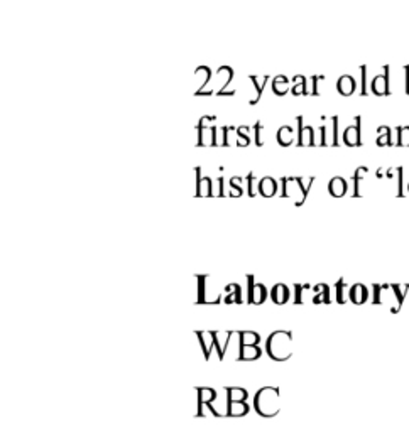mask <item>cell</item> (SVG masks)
<instances>
[{
    "mask_svg": "<svg viewBox=\"0 0 409 432\" xmlns=\"http://www.w3.org/2000/svg\"><path fill=\"white\" fill-rule=\"evenodd\" d=\"M315 176L308 178V184L305 186V178L301 176H282L279 178L281 183V198L282 199H292L294 206H303L310 194V189L315 183Z\"/></svg>",
    "mask_w": 409,
    "mask_h": 432,
    "instance_id": "1",
    "label": "cell"
},
{
    "mask_svg": "<svg viewBox=\"0 0 409 432\" xmlns=\"http://www.w3.org/2000/svg\"><path fill=\"white\" fill-rule=\"evenodd\" d=\"M291 343H292L291 331H282V329L274 331L272 334H269V338L266 341V353L274 361H286L292 356Z\"/></svg>",
    "mask_w": 409,
    "mask_h": 432,
    "instance_id": "2",
    "label": "cell"
},
{
    "mask_svg": "<svg viewBox=\"0 0 409 432\" xmlns=\"http://www.w3.org/2000/svg\"><path fill=\"white\" fill-rule=\"evenodd\" d=\"M254 409L261 417L279 414V386H262L254 395Z\"/></svg>",
    "mask_w": 409,
    "mask_h": 432,
    "instance_id": "3",
    "label": "cell"
},
{
    "mask_svg": "<svg viewBox=\"0 0 409 432\" xmlns=\"http://www.w3.org/2000/svg\"><path fill=\"white\" fill-rule=\"evenodd\" d=\"M195 392L198 395V402H196V417H203L205 412H203V405H206L210 409V412L213 414L215 417H221L224 414L216 412L213 407H211V402L216 399V392L210 386H195Z\"/></svg>",
    "mask_w": 409,
    "mask_h": 432,
    "instance_id": "4",
    "label": "cell"
},
{
    "mask_svg": "<svg viewBox=\"0 0 409 432\" xmlns=\"http://www.w3.org/2000/svg\"><path fill=\"white\" fill-rule=\"evenodd\" d=\"M245 279H247V303L261 306L267 299V295H269L266 285L261 282H254V275L250 274H247Z\"/></svg>",
    "mask_w": 409,
    "mask_h": 432,
    "instance_id": "5",
    "label": "cell"
},
{
    "mask_svg": "<svg viewBox=\"0 0 409 432\" xmlns=\"http://www.w3.org/2000/svg\"><path fill=\"white\" fill-rule=\"evenodd\" d=\"M296 122H298V142H296L298 147H313V145H316L315 130H313V127H310V125L305 127L301 115L296 117Z\"/></svg>",
    "mask_w": 409,
    "mask_h": 432,
    "instance_id": "6",
    "label": "cell"
},
{
    "mask_svg": "<svg viewBox=\"0 0 409 432\" xmlns=\"http://www.w3.org/2000/svg\"><path fill=\"white\" fill-rule=\"evenodd\" d=\"M195 174H196V198H210V196H215L213 189V181H211L210 176H201V167H195Z\"/></svg>",
    "mask_w": 409,
    "mask_h": 432,
    "instance_id": "7",
    "label": "cell"
},
{
    "mask_svg": "<svg viewBox=\"0 0 409 432\" xmlns=\"http://www.w3.org/2000/svg\"><path fill=\"white\" fill-rule=\"evenodd\" d=\"M382 68H384V73L377 74V76H374L372 81H370L372 93L377 95V97H386V95H391V92H389V66H382Z\"/></svg>",
    "mask_w": 409,
    "mask_h": 432,
    "instance_id": "8",
    "label": "cell"
},
{
    "mask_svg": "<svg viewBox=\"0 0 409 432\" xmlns=\"http://www.w3.org/2000/svg\"><path fill=\"white\" fill-rule=\"evenodd\" d=\"M343 144L348 145V147H358V145H362L360 117H355V123L348 125V127L343 130Z\"/></svg>",
    "mask_w": 409,
    "mask_h": 432,
    "instance_id": "9",
    "label": "cell"
},
{
    "mask_svg": "<svg viewBox=\"0 0 409 432\" xmlns=\"http://www.w3.org/2000/svg\"><path fill=\"white\" fill-rule=\"evenodd\" d=\"M213 333V341H215V348H216V353H218V360L221 361L225 356V351H227V346H229V339L230 336L235 334V331H227L224 334L221 331H211Z\"/></svg>",
    "mask_w": 409,
    "mask_h": 432,
    "instance_id": "10",
    "label": "cell"
},
{
    "mask_svg": "<svg viewBox=\"0 0 409 432\" xmlns=\"http://www.w3.org/2000/svg\"><path fill=\"white\" fill-rule=\"evenodd\" d=\"M195 334H196V338H198L200 344H201V350H203L205 360L208 361V360H210V355H211V350L215 348L213 333H211V331H195Z\"/></svg>",
    "mask_w": 409,
    "mask_h": 432,
    "instance_id": "11",
    "label": "cell"
},
{
    "mask_svg": "<svg viewBox=\"0 0 409 432\" xmlns=\"http://www.w3.org/2000/svg\"><path fill=\"white\" fill-rule=\"evenodd\" d=\"M348 300L357 306L365 304L368 300V290L363 284H353L350 289H348Z\"/></svg>",
    "mask_w": 409,
    "mask_h": 432,
    "instance_id": "12",
    "label": "cell"
},
{
    "mask_svg": "<svg viewBox=\"0 0 409 432\" xmlns=\"http://www.w3.org/2000/svg\"><path fill=\"white\" fill-rule=\"evenodd\" d=\"M289 297H291V290H289V287H287L286 284H281V282L276 284L274 287H272V290H271L272 303L277 304V306L286 304L287 300H289Z\"/></svg>",
    "mask_w": 409,
    "mask_h": 432,
    "instance_id": "13",
    "label": "cell"
},
{
    "mask_svg": "<svg viewBox=\"0 0 409 432\" xmlns=\"http://www.w3.org/2000/svg\"><path fill=\"white\" fill-rule=\"evenodd\" d=\"M347 189H348V184L342 176H335V178H331L330 183H328V193H330V196H333V198H342V196H345Z\"/></svg>",
    "mask_w": 409,
    "mask_h": 432,
    "instance_id": "14",
    "label": "cell"
},
{
    "mask_svg": "<svg viewBox=\"0 0 409 432\" xmlns=\"http://www.w3.org/2000/svg\"><path fill=\"white\" fill-rule=\"evenodd\" d=\"M355 88H357V83L350 74H343V76L338 78L337 90L342 97H350V95H353V92H355Z\"/></svg>",
    "mask_w": 409,
    "mask_h": 432,
    "instance_id": "15",
    "label": "cell"
},
{
    "mask_svg": "<svg viewBox=\"0 0 409 432\" xmlns=\"http://www.w3.org/2000/svg\"><path fill=\"white\" fill-rule=\"evenodd\" d=\"M257 189H259V194L264 196V198H272L277 193V181L274 178H271V176H266V178H262L259 181Z\"/></svg>",
    "mask_w": 409,
    "mask_h": 432,
    "instance_id": "16",
    "label": "cell"
},
{
    "mask_svg": "<svg viewBox=\"0 0 409 432\" xmlns=\"http://www.w3.org/2000/svg\"><path fill=\"white\" fill-rule=\"evenodd\" d=\"M224 292L227 294L225 297V304H242L244 299H242V290H240V285L235 284V282H230L225 285Z\"/></svg>",
    "mask_w": 409,
    "mask_h": 432,
    "instance_id": "17",
    "label": "cell"
},
{
    "mask_svg": "<svg viewBox=\"0 0 409 432\" xmlns=\"http://www.w3.org/2000/svg\"><path fill=\"white\" fill-rule=\"evenodd\" d=\"M315 290V295H313L311 303L313 304H330L331 299H330V285L328 284H318L313 287Z\"/></svg>",
    "mask_w": 409,
    "mask_h": 432,
    "instance_id": "18",
    "label": "cell"
},
{
    "mask_svg": "<svg viewBox=\"0 0 409 432\" xmlns=\"http://www.w3.org/2000/svg\"><path fill=\"white\" fill-rule=\"evenodd\" d=\"M249 79L252 81V87L255 88V97L250 98L249 103L250 105H257V103H259L261 97H262V92H264L266 83H267V79H269V76H267V74H264V76H252V74H250Z\"/></svg>",
    "mask_w": 409,
    "mask_h": 432,
    "instance_id": "19",
    "label": "cell"
},
{
    "mask_svg": "<svg viewBox=\"0 0 409 432\" xmlns=\"http://www.w3.org/2000/svg\"><path fill=\"white\" fill-rule=\"evenodd\" d=\"M276 139H277V144L282 145V147H289V145L294 142V130L289 125H282L279 127L276 134Z\"/></svg>",
    "mask_w": 409,
    "mask_h": 432,
    "instance_id": "20",
    "label": "cell"
},
{
    "mask_svg": "<svg viewBox=\"0 0 409 432\" xmlns=\"http://www.w3.org/2000/svg\"><path fill=\"white\" fill-rule=\"evenodd\" d=\"M250 410V407L247 405V402H230L227 400V412L225 415L229 417H242Z\"/></svg>",
    "mask_w": 409,
    "mask_h": 432,
    "instance_id": "21",
    "label": "cell"
},
{
    "mask_svg": "<svg viewBox=\"0 0 409 432\" xmlns=\"http://www.w3.org/2000/svg\"><path fill=\"white\" fill-rule=\"evenodd\" d=\"M391 287H392L394 297H396V308H394L392 313L396 314V313H399V309L402 308L404 299H406V294L409 290V284H402V287H401V284H391Z\"/></svg>",
    "mask_w": 409,
    "mask_h": 432,
    "instance_id": "22",
    "label": "cell"
},
{
    "mask_svg": "<svg viewBox=\"0 0 409 432\" xmlns=\"http://www.w3.org/2000/svg\"><path fill=\"white\" fill-rule=\"evenodd\" d=\"M377 145L379 147H392V145H396V142L392 140V130L391 127H387V125H381V127L377 128Z\"/></svg>",
    "mask_w": 409,
    "mask_h": 432,
    "instance_id": "23",
    "label": "cell"
},
{
    "mask_svg": "<svg viewBox=\"0 0 409 432\" xmlns=\"http://www.w3.org/2000/svg\"><path fill=\"white\" fill-rule=\"evenodd\" d=\"M262 350L259 346H240L239 350V358L240 361H254L257 358H261Z\"/></svg>",
    "mask_w": 409,
    "mask_h": 432,
    "instance_id": "24",
    "label": "cell"
},
{
    "mask_svg": "<svg viewBox=\"0 0 409 432\" xmlns=\"http://www.w3.org/2000/svg\"><path fill=\"white\" fill-rule=\"evenodd\" d=\"M272 92H274L277 97H284V95L289 92V79L284 74H277L272 81Z\"/></svg>",
    "mask_w": 409,
    "mask_h": 432,
    "instance_id": "25",
    "label": "cell"
},
{
    "mask_svg": "<svg viewBox=\"0 0 409 432\" xmlns=\"http://www.w3.org/2000/svg\"><path fill=\"white\" fill-rule=\"evenodd\" d=\"M237 336H239L240 346H257L261 341V336L254 331H239Z\"/></svg>",
    "mask_w": 409,
    "mask_h": 432,
    "instance_id": "26",
    "label": "cell"
},
{
    "mask_svg": "<svg viewBox=\"0 0 409 432\" xmlns=\"http://www.w3.org/2000/svg\"><path fill=\"white\" fill-rule=\"evenodd\" d=\"M367 172H368V169L365 167V165H362V167H357L355 172H353V176H352V179H353V193H352V196H353V198H358V196H362V194H360V183H362V179L365 178Z\"/></svg>",
    "mask_w": 409,
    "mask_h": 432,
    "instance_id": "27",
    "label": "cell"
},
{
    "mask_svg": "<svg viewBox=\"0 0 409 432\" xmlns=\"http://www.w3.org/2000/svg\"><path fill=\"white\" fill-rule=\"evenodd\" d=\"M308 79L303 74H298V76L292 78V88L291 93L296 95V97H301V95H308Z\"/></svg>",
    "mask_w": 409,
    "mask_h": 432,
    "instance_id": "28",
    "label": "cell"
},
{
    "mask_svg": "<svg viewBox=\"0 0 409 432\" xmlns=\"http://www.w3.org/2000/svg\"><path fill=\"white\" fill-rule=\"evenodd\" d=\"M227 392V400L230 402H245L247 399V390L240 388V386H225Z\"/></svg>",
    "mask_w": 409,
    "mask_h": 432,
    "instance_id": "29",
    "label": "cell"
},
{
    "mask_svg": "<svg viewBox=\"0 0 409 432\" xmlns=\"http://www.w3.org/2000/svg\"><path fill=\"white\" fill-rule=\"evenodd\" d=\"M210 279V275H196V282H198V299H196V303L198 304H208V297H206V280Z\"/></svg>",
    "mask_w": 409,
    "mask_h": 432,
    "instance_id": "30",
    "label": "cell"
},
{
    "mask_svg": "<svg viewBox=\"0 0 409 432\" xmlns=\"http://www.w3.org/2000/svg\"><path fill=\"white\" fill-rule=\"evenodd\" d=\"M249 130H250L249 125H242V127L235 128V132H237V147H247V145L250 144Z\"/></svg>",
    "mask_w": 409,
    "mask_h": 432,
    "instance_id": "31",
    "label": "cell"
},
{
    "mask_svg": "<svg viewBox=\"0 0 409 432\" xmlns=\"http://www.w3.org/2000/svg\"><path fill=\"white\" fill-rule=\"evenodd\" d=\"M252 130H254V144L257 145V147H262V145L266 144V139H264V130H266V125L261 122V120H257V122L252 125Z\"/></svg>",
    "mask_w": 409,
    "mask_h": 432,
    "instance_id": "32",
    "label": "cell"
},
{
    "mask_svg": "<svg viewBox=\"0 0 409 432\" xmlns=\"http://www.w3.org/2000/svg\"><path fill=\"white\" fill-rule=\"evenodd\" d=\"M397 132V140L396 145L397 147H409V125H404V127H396Z\"/></svg>",
    "mask_w": 409,
    "mask_h": 432,
    "instance_id": "33",
    "label": "cell"
},
{
    "mask_svg": "<svg viewBox=\"0 0 409 432\" xmlns=\"http://www.w3.org/2000/svg\"><path fill=\"white\" fill-rule=\"evenodd\" d=\"M335 290H337V303L338 304H345L347 303V295H348V292H347V284H345V280L343 279H340L338 280V282L335 284Z\"/></svg>",
    "mask_w": 409,
    "mask_h": 432,
    "instance_id": "34",
    "label": "cell"
},
{
    "mask_svg": "<svg viewBox=\"0 0 409 432\" xmlns=\"http://www.w3.org/2000/svg\"><path fill=\"white\" fill-rule=\"evenodd\" d=\"M292 289H294V304H305L303 292H306V290H310L313 287L310 284H294L292 285Z\"/></svg>",
    "mask_w": 409,
    "mask_h": 432,
    "instance_id": "35",
    "label": "cell"
},
{
    "mask_svg": "<svg viewBox=\"0 0 409 432\" xmlns=\"http://www.w3.org/2000/svg\"><path fill=\"white\" fill-rule=\"evenodd\" d=\"M242 181H244V178H240V176L239 178L235 176V178L230 179V193H229L230 198H240L242 196V188H240Z\"/></svg>",
    "mask_w": 409,
    "mask_h": 432,
    "instance_id": "36",
    "label": "cell"
},
{
    "mask_svg": "<svg viewBox=\"0 0 409 432\" xmlns=\"http://www.w3.org/2000/svg\"><path fill=\"white\" fill-rule=\"evenodd\" d=\"M245 181H247V189H249L247 193H249L250 198H254V196H255V191H254V189H255V188H254L255 176H254V172H249V174H247V176H245Z\"/></svg>",
    "mask_w": 409,
    "mask_h": 432,
    "instance_id": "37",
    "label": "cell"
},
{
    "mask_svg": "<svg viewBox=\"0 0 409 432\" xmlns=\"http://www.w3.org/2000/svg\"><path fill=\"white\" fill-rule=\"evenodd\" d=\"M232 130V127H221V147H230V140H229V132Z\"/></svg>",
    "mask_w": 409,
    "mask_h": 432,
    "instance_id": "38",
    "label": "cell"
},
{
    "mask_svg": "<svg viewBox=\"0 0 409 432\" xmlns=\"http://www.w3.org/2000/svg\"><path fill=\"white\" fill-rule=\"evenodd\" d=\"M396 172H397V189H399L396 196H397V198H399V196L402 198V172H404V169L402 167H396Z\"/></svg>",
    "mask_w": 409,
    "mask_h": 432,
    "instance_id": "39",
    "label": "cell"
},
{
    "mask_svg": "<svg viewBox=\"0 0 409 432\" xmlns=\"http://www.w3.org/2000/svg\"><path fill=\"white\" fill-rule=\"evenodd\" d=\"M331 122H333V144L331 145H338V140H337V134H338V117L335 115V117L331 118Z\"/></svg>",
    "mask_w": 409,
    "mask_h": 432,
    "instance_id": "40",
    "label": "cell"
},
{
    "mask_svg": "<svg viewBox=\"0 0 409 432\" xmlns=\"http://www.w3.org/2000/svg\"><path fill=\"white\" fill-rule=\"evenodd\" d=\"M360 73H362V90H360V95L365 97L367 95V90H365V76H367V66H362L360 68Z\"/></svg>",
    "mask_w": 409,
    "mask_h": 432,
    "instance_id": "41",
    "label": "cell"
},
{
    "mask_svg": "<svg viewBox=\"0 0 409 432\" xmlns=\"http://www.w3.org/2000/svg\"><path fill=\"white\" fill-rule=\"evenodd\" d=\"M325 76H311V83H313V92H311V95L313 97H318V95H320V92H318V81H320V79H323Z\"/></svg>",
    "mask_w": 409,
    "mask_h": 432,
    "instance_id": "42",
    "label": "cell"
},
{
    "mask_svg": "<svg viewBox=\"0 0 409 432\" xmlns=\"http://www.w3.org/2000/svg\"><path fill=\"white\" fill-rule=\"evenodd\" d=\"M216 198H224L225 191H224V178H218V191H216Z\"/></svg>",
    "mask_w": 409,
    "mask_h": 432,
    "instance_id": "43",
    "label": "cell"
},
{
    "mask_svg": "<svg viewBox=\"0 0 409 432\" xmlns=\"http://www.w3.org/2000/svg\"><path fill=\"white\" fill-rule=\"evenodd\" d=\"M320 134H321L320 145H321V147H325V145H328L326 144V127H325V125H321V127H320Z\"/></svg>",
    "mask_w": 409,
    "mask_h": 432,
    "instance_id": "44",
    "label": "cell"
},
{
    "mask_svg": "<svg viewBox=\"0 0 409 432\" xmlns=\"http://www.w3.org/2000/svg\"><path fill=\"white\" fill-rule=\"evenodd\" d=\"M404 73H406V93L409 95V66H404Z\"/></svg>",
    "mask_w": 409,
    "mask_h": 432,
    "instance_id": "45",
    "label": "cell"
},
{
    "mask_svg": "<svg viewBox=\"0 0 409 432\" xmlns=\"http://www.w3.org/2000/svg\"><path fill=\"white\" fill-rule=\"evenodd\" d=\"M407 191H409V184H407Z\"/></svg>",
    "mask_w": 409,
    "mask_h": 432,
    "instance_id": "46",
    "label": "cell"
}]
</instances>
